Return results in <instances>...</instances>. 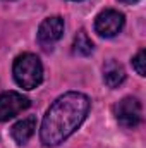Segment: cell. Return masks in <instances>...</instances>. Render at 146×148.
Masks as SVG:
<instances>
[{
    "label": "cell",
    "mask_w": 146,
    "mask_h": 148,
    "mask_svg": "<svg viewBox=\"0 0 146 148\" xmlns=\"http://www.w3.org/2000/svg\"><path fill=\"white\" fill-rule=\"evenodd\" d=\"M119 2H122V3H136L138 0H119Z\"/></svg>",
    "instance_id": "obj_11"
},
{
    "label": "cell",
    "mask_w": 146,
    "mask_h": 148,
    "mask_svg": "<svg viewBox=\"0 0 146 148\" xmlns=\"http://www.w3.org/2000/svg\"><path fill=\"white\" fill-rule=\"evenodd\" d=\"M29 107V100L17 91L0 93V122H5Z\"/></svg>",
    "instance_id": "obj_6"
},
{
    "label": "cell",
    "mask_w": 146,
    "mask_h": 148,
    "mask_svg": "<svg viewBox=\"0 0 146 148\" xmlns=\"http://www.w3.org/2000/svg\"><path fill=\"white\" fill-rule=\"evenodd\" d=\"M74 2H79V0H74Z\"/></svg>",
    "instance_id": "obj_12"
},
{
    "label": "cell",
    "mask_w": 146,
    "mask_h": 148,
    "mask_svg": "<svg viewBox=\"0 0 146 148\" xmlns=\"http://www.w3.org/2000/svg\"><path fill=\"white\" fill-rule=\"evenodd\" d=\"M124 14L119 12V10H113V9H105L102 10L96 19H95V29L100 36L105 38H112L115 35H119L124 28Z\"/></svg>",
    "instance_id": "obj_4"
},
{
    "label": "cell",
    "mask_w": 146,
    "mask_h": 148,
    "mask_svg": "<svg viewBox=\"0 0 146 148\" xmlns=\"http://www.w3.org/2000/svg\"><path fill=\"white\" fill-rule=\"evenodd\" d=\"M145 64H146V52L145 50H139L138 55L132 59V67H134V71L139 74V76H146Z\"/></svg>",
    "instance_id": "obj_10"
},
{
    "label": "cell",
    "mask_w": 146,
    "mask_h": 148,
    "mask_svg": "<svg viewBox=\"0 0 146 148\" xmlns=\"http://www.w3.org/2000/svg\"><path fill=\"white\" fill-rule=\"evenodd\" d=\"M35 129H36V117L35 115H28V117L21 119L19 122H16L12 126L10 134H12V138H14V141L17 145H24L35 134Z\"/></svg>",
    "instance_id": "obj_7"
},
{
    "label": "cell",
    "mask_w": 146,
    "mask_h": 148,
    "mask_svg": "<svg viewBox=\"0 0 146 148\" xmlns=\"http://www.w3.org/2000/svg\"><path fill=\"white\" fill-rule=\"evenodd\" d=\"M64 35V19L60 16H52V17H46L40 28H38V43L48 50L53 47L55 41H59Z\"/></svg>",
    "instance_id": "obj_5"
},
{
    "label": "cell",
    "mask_w": 146,
    "mask_h": 148,
    "mask_svg": "<svg viewBox=\"0 0 146 148\" xmlns=\"http://www.w3.org/2000/svg\"><path fill=\"white\" fill-rule=\"evenodd\" d=\"M72 52L76 55H81V57H86L93 52V41L89 40L88 33L84 29H81L76 38H74V45H72Z\"/></svg>",
    "instance_id": "obj_9"
},
{
    "label": "cell",
    "mask_w": 146,
    "mask_h": 148,
    "mask_svg": "<svg viewBox=\"0 0 146 148\" xmlns=\"http://www.w3.org/2000/svg\"><path fill=\"white\" fill-rule=\"evenodd\" d=\"M113 115L117 119V122L122 127L127 129H134L136 126H139L141 119H143V109L138 98L132 97H126L122 98L119 103H115L113 107Z\"/></svg>",
    "instance_id": "obj_3"
},
{
    "label": "cell",
    "mask_w": 146,
    "mask_h": 148,
    "mask_svg": "<svg viewBox=\"0 0 146 148\" xmlns=\"http://www.w3.org/2000/svg\"><path fill=\"white\" fill-rule=\"evenodd\" d=\"M91 107L89 98L79 91H67L59 97L46 110L40 138L45 147H57L74 134L84 122Z\"/></svg>",
    "instance_id": "obj_1"
},
{
    "label": "cell",
    "mask_w": 146,
    "mask_h": 148,
    "mask_svg": "<svg viewBox=\"0 0 146 148\" xmlns=\"http://www.w3.org/2000/svg\"><path fill=\"white\" fill-rule=\"evenodd\" d=\"M12 74L16 83L24 90H35L43 81V66L35 53H23L14 60Z\"/></svg>",
    "instance_id": "obj_2"
},
{
    "label": "cell",
    "mask_w": 146,
    "mask_h": 148,
    "mask_svg": "<svg viewBox=\"0 0 146 148\" xmlns=\"http://www.w3.org/2000/svg\"><path fill=\"white\" fill-rule=\"evenodd\" d=\"M103 81L108 88H117L126 81V71L117 60H108L103 66Z\"/></svg>",
    "instance_id": "obj_8"
}]
</instances>
